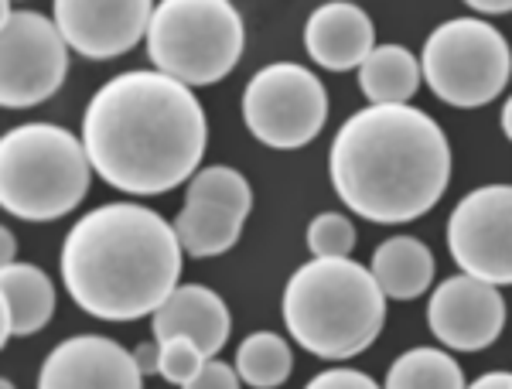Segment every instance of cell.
I'll list each match as a JSON object with an SVG mask.
<instances>
[{"label": "cell", "mask_w": 512, "mask_h": 389, "mask_svg": "<svg viewBox=\"0 0 512 389\" xmlns=\"http://www.w3.org/2000/svg\"><path fill=\"white\" fill-rule=\"evenodd\" d=\"M209 123L198 96L171 76L137 69L96 89L82 117L89 164L127 195H164L198 175Z\"/></svg>", "instance_id": "6da1fadb"}, {"label": "cell", "mask_w": 512, "mask_h": 389, "mask_svg": "<svg viewBox=\"0 0 512 389\" xmlns=\"http://www.w3.org/2000/svg\"><path fill=\"white\" fill-rule=\"evenodd\" d=\"M328 175L345 205L379 226L427 215L451 181V144L417 106H366L338 127Z\"/></svg>", "instance_id": "7a4b0ae2"}, {"label": "cell", "mask_w": 512, "mask_h": 389, "mask_svg": "<svg viewBox=\"0 0 512 389\" xmlns=\"http://www.w3.org/2000/svg\"><path fill=\"white\" fill-rule=\"evenodd\" d=\"M181 243L161 212L110 202L86 212L62 243V284L93 318L137 321L161 308L178 287Z\"/></svg>", "instance_id": "3957f363"}, {"label": "cell", "mask_w": 512, "mask_h": 389, "mask_svg": "<svg viewBox=\"0 0 512 389\" xmlns=\"http://www.w3.org/2000/svg\"><path fill=\"white\" fill-rule=\"evenodd\" d=\"M284 325L301 349L318 359H352L366 352L386 325V294L369 267L352 256L308 260L284 287Z\"/></svg>", "instance_id": "277c9868"}, {"label": "cell", "mask_w": 512, "mask_h": 389, "mask_svg": "<svg viewBox=\"0 0 512 389\" xmlns=\"http://www.w3.org/2000/svg\"><path fill=\"white\" fill-rule=\"evenodd\" d=\"M86 144L55 123H21L0 140V205L24 222H55L89 192Z\"/></svg>", "instance_id": "5b68a950"}, {"label": "cell", "mask_w": 512, "mask_h": 389, "mask_svg": "<svg viewBox=\"0 0 512 389\" xmlns=\"http://www.w3.org/2000/svg\"><path fill=\"white\" fill-rule=\"evenodd\" d=\"M243 18L229 0H161L147 28L154 72L181 86H212L243 59Z\"/></svg>", "instance_id": "8992f818"}, {"label": "cell", "mask_w": 512, "mask_h": 389, "mask_svg": "<svg viewBox=\"0 0 512 389\" xmlns=\"http://www.w3.org/2000/svg\"><path fill=\"white\" fill-rule=\"evenodd\" d=\"M420 72L437 99L458 110H475L492 103L509 86V41L482 18L444 21L424 41Z\"/></svg>", "instance_id": "52a82bcc"}, {"label": "cell", "mask_w": 512, "mask_h": 389, "mask_svg": "<svg viewBox=\"0 0 512 389\" xmlns=\"http://www.w3.org/2000/svg\"><path fill=\"white\" fill-rule=\"evenodd\" d=\"M243 120L260 144L297 151L308 147L328 123V93L304 65H263L243 89Z\"/></svg>", "instance_id": "ba28073f"}, {"label": "cell", "mask_w": 512, "mask_h": 389, "mask_svg": "<svg viewBox=\"0 0 512 389\" xmlns=\"http://www.w3.org/2000/svg\"><path fill=\"white\" fill-rule=\"evenodd\" d=\"M69 72V45L59 24L38 11L0 7V103L28 110L55 96Z\"/></svg>", "instance_id": "9c48e42d"}, {"label": "cell", "mask_w": 512, "mask_h": 389, "mask_svg": "<svg viewBox=\"0 0 512 389\" xmlns=\"http://www.w3.org/2000/svg\"><path fill=\"white\" fill-rule=\"evenodd\" d=\"M448 253L461 273L512 284V185H482L448 215Z\"/></svg>", "instance_id": "30bf717a"}, {"label": "cell", "mask_w": 512, "mask_h": 389, "mask_svg": "<svg viewBox=\"0 0 512 389\" xmlns=\"http://www.w3.org/2000/svg\"><path fill=\"white\" fill-rule=\"evenodd\" d=\"M154 4L147 0H55L52 21L76 55L93 62L127 55L137 41H147Z\"/></svg>", "instance_id": "8fae6325"}, {"label": "cell", "mask_w": 512, "mask_h": 389, "mask_svg": "<svg viewBox=\"0 0 512 389\" xmlns=\"http://www.w3.org/2000/svg\"><path fill=\"white\" fill-rule=\"evenodd\" d=\"M427 325L437 342L454 352H482L502 335L506 301L499 287L468 277V273H454L434 287L431 304H427Z\"/></svg>", "instance_id": "7c38bea8"}, {"label": "cell", "mask_w": 512, "mask_h": 389, "mask_svg": "<svg viewBox=\"0 0 512 389\" xmlns=\"http://www.w3.org/2000/svg\"><path fill=\"white\" fill-rule=\"evenodd\" d=\"M38 389H144V372L113 338L72 335L45 355Z\"/></svg>", "instance_id": "4fadbf2b"}, {"label": "cell", "mask_w": 512, "mask_h": 389, "mask_svg": "<svg viewBox=\"0 0 512 389\" xmlns=\"http://www.w3.org/2000/svg\"><path fill=\"white\" fill-rule=\"evenodd\" d=\"M304 48H308L311 62H318L328 72L362 69V62L376 48L373 18L349 0L321 4L304 24Z\"/></svg>", "instance_id": "5bb4252c"}, {"label": "cell", "mask_w": 512, "mask_h": 389, "mask_svg": "<svg viewBox=\"0 0 512 389\" xmlns=\"http://www.w3.org/2000/svg\"><path fill=\"white\" fill-rule=\"evenodd\" d=\"M229 308L226 301L202 284H178L168 301L151 314L154 338H192L205 359H216L229 338Z\"/></svg>", "instance_id": "9a60e30c"}, {"label": "cell", "mask_w": 512, "mask_h": 389, "mask_svg": "<svg viewBox=\"0 0 512 389\" xmlns=\"http://www.w3.org/2000/svg\"><path fill=\"white\" fill-rule=\"evenodd\" d=\"M0 314H4V345L11 338L35 335L55 314V287L35 263H11L0 270Z\"/></svg>", "instance_id": "2e32d148"}, {"label": "cell", "mask_w": 512, "mask_h": 389, "mask_svg": "<svg viewBox=\"0 0 512 389\" xmlns=\"http://www.w3.org/2000/svg\"><path fill=\"white\" fill-rule=\"evenodd\" d=\"M369 270L386 297L414 301L434 280V253L417 236H390L376 246Z\"/></svg>", "instance_id": "e0dca14e"}, {"label": "cell", "mask_w": 512, "mask_h": 389, "mask_svg": "<svg viewBox=\"0 0 512 389\" xmlns=\"http://www.w3.org/2000/svg\"><path fill=\"white\" fill-rule=\"evenodd\" d=\"M420 82V59L403 45H376L359 69V89L369 106H410Z\"/></svg>", "instance_id": "ac0fdd59"}, {"label": "cell", "mask_w": 512, "mask_h": 389, "mask_svg": "<svg viewBox=\"0 0 512 389\" xmlns=\"http://www.w3.org/2000/svg\"><path fill=\"white\" fill-rule=\"evenodd\" d=\"M243 222V215H236L233 209L185 198V205H181L171 226L178 233L181 250L195 256V260H205V256H222L233 250L239 236H243Z\"/></svg>", "instance_id": "d6986e66"}, {"label": "cell", "mask_w": 512, "mask_h": 389, "mask_svg": "<svg viewBox=\"0 0 512 389\" xmlns=\"http://www.w3.org/2000/svg\"><path fill=\"white\" fill-rule=\"evenodd\" d=\"M233 366L250 389H277L294 369L291 342L277 331H253L239 342Z\"/></svg>", "instance_id": "ffe728a7"}, {"label": "cell", "mask_w": 512, "mask_h": 389, "mask_svg": "<svg viewBox=\"0 0 512 389\" xmlns=\"http://www.w3.org/2000/svg\"><path fill=\"white\" fill-rule=\"evenodd\" d=\"M383 389H468L465 372L448 352L420 345L403 352L386 372Z\"/></svg>", "instance_id": "44dd1931"}, {"label": "cell", "mask_w": 512, "mask_h": 389, "mask_svg": "<svg viewBox=\"0 0 512 389\" xmlns=\"http://www.w3.org/2000/svg\"><path fill=\"white\" fill-rule=\"evenodd\" d=\"M188 198H195V202L222 205V209H233L236 215H243V219L253 212L250 181L239 175L236 168H226V164H212V168L198 171V175L188 181Z\"/></svg>", "instance_id": "7402d4cb"}, {"label": "cell", "mask_w": 512, "mask_h": 389, "mask_svg": "<svg viewBox=\"0 0 512 389\" xmlns=\"http://www.w3.org/2000/svg\"><path fill=\"white\" fill-rule=\"evenodd\" d=\"M205 362L209 359H205V352L198 349L192 338H158V372L168 383L188 386L205 369Z\"/></svg>", "instance_id": "603a6c76"}, {"label": "cell", "mask_w": 512, "mask_h": 389, "mask_svg": "<svg viewBox=\"0 0 512 389\" xmlns=\"http://www.w3.org/2000/svg\"><path fill=\"white\" fill-rule=\"evenodd\" d=\"M355 246V226L342 212H321L308 226V250L315 260H335V256H349Z\"/></svg>", "instance_id": "cb8c5ba5"}, {"label": "cell", "mask_w": 512, "mask_h": 389, "mask_svg": "<svg viewBox=\"0 0 512 389\" xmlns=\"http://www.w3.org/2000/svg\"><path fill=\"white\" fill-rule=\"evenodd\" d=\"M304 389H383V386H376V379L366 376V372H359V369L335 366V369L318 372V376L311 379Z\"/></svg>", "instance_id": "d4e9b609"}, {"label": "cell", "mask_w": 512, "mask_h": 389, "mask_svg": "<svg viewBox=\"0 0 512 389\" xmlns=\"http://www.w3.org/2000/svg\"><path fill=\"white\" fill-rule=\"evenodd\" d=\"M239 383H243V379H239L236 366L219 362V359H209L205 362V369L198 372L192 383L181 386V389H239Z\"/></svg>", "instance_id": "484cf974"}, {"label": "cell", "mask_w": 512, "mask_h": 389, "mask_svg": "<svg viewBox=\"0 0 512 389\" xmlns=\"http://www.w3.org/2000/svg\"><path fill=\"white\" fill-rule=\"evenodd\" d=\"M468 389H512V372H485Z\"/></svg>", "instance_id": "4316f807"}, {"label": "cell", "mask_w": 512, "mask_h": 389, "mask_svg": "<svg viewBox=\"0 0 512 389\" xmlns=\"http://www.w3.org/2000/svg\"><path fill=\"white\" fill-rule=\"evenodd\" d=\"M134 359H137L140 372H158V338H154V345L151 342L140 345V349L134 352Z\"/></svg>", "instance_id": "83f0119b"}, {"label": "cell", "mask_w": 512, "mask_h": 389, "mask_svg": "<svg viewBox=\"0 0 512 389\" xmlns=\"http://www.w3.org/2000/svg\"><path fill=\"white\" fill-rule=\"evenodd\" d=\"M468 7H472L475 14H509L512 11V0H468Z\"/></svg>", "instance_id": "f1b7e54d"}, {"label": "cell", "mask_w": 512, "mask_h": 389, "mask_svg": "<svg viewBox=\"0 0 512 389\" xmlns=\"http://www.w3.org/2000/svg\"><path fill=\"white\" fill-rule=\"evenodd\" d=\"M4 267H11V263H18V243H14V233L11 229H4Z\"/></svg>", "instance_id": "f546056e"}, {"label": "cell", "mask_w": 512, "mask_h": 389, "mask_svg": "<svg viewBox=\"0 0 512 389\" xmlns=\"http://www.w3.org/2000/svg\"><path fill=\"white\" fill-rule=\"evenodd\" d=\"M502 134L512 140V96L506 99V106H502Z\"/></svg>", "instance_id": "4dcf8cb0"}, {"label": "cell", "mask_w": 512, "mask_h": 389, "mask_svg": "<svg viewBox=\"0 0 512 389\" xmlns=\"http://www.w3.org/2000/svg\"><path fill=\"white\" fill-rule=\"evenodd\" d=\"M0 389H14V383H11V379H4V383H0Z\"/></svg>", "instance_id": "1f68e13d"}]
</instances>
